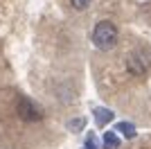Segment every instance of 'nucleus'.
<instances>
[{"mask_svg":"<svg viewBox=\"0 0 151 149\" xmlns=\"http://www.w3.org/2000/svg\"><path fill=\"white\" fill-rule=\"evenodd\" d=\"M117 131L126 138H135V127H133L131 122H120L117 124Z\"/></svg>","mask_w":151,"mask_h":149,"instance_id":"nucleus-6","label":"nucleus"},{"mask_svg":"<svg viewBox=\"0 0 151 149\" xmlns=\"http://www.w3.org/2000/svg\"><path fill=\"white\" fill-rule=\"evenodd\" d=\"M126 68L131 70L133 74H145L147 68H149V56H147V52H142V50L131 52V54L126 56Z\"/></svg>","mask_w":151,"mask_h":149,"instance_id":"nucleus-3","label":"nucleus"},{"mask_svg":"<svg viewBox=\"0 0 151 149\" xmlns=\"http://www.w3.org/2000/svg\"><path fill=\"white\" fill-rule=\"evenodd\" d=\"M70 7L77 9V12H86L90 7V0H70Z\"/></svg>","mask_w":151,"mask_h":149,"instance_id":"nucleus-8","label":"nucleus"},{"mask_svg":"<svg viewBox=\"0 0 151 149\" xmlns=\"http://www.w3.org/2000/svg\"><path fill=\"white\" fill-rule=\"evenodd\" d=\"M101 142H104V145H101L104 149H117V147H120V138L115 136L113 131H106L104 138H101Z\"/></svg>","mask_w":151,"mask_h":149,"instance_id":"nucleus-5","label":"nucleus"},{"mask_svg":"<svg viewBox=\"0 0 151 149\" xmlns=\"http://www.w3.org/2000/svg\"><path fill=\"white\" fill-rule=\"evenodd\" d=\"M83 127H86V120H83V118L68 120V129L72 131V133H79V131H83Z\"/></svg>","mask_w":151,"mask_h":149,"instance_id":"nucleus-7","label":"nucleus"},{"mask_svg":"<svg viewBox=\"0 0 151 149\" xmlns=\"http://www.w3.org/2000/svg\"><path fill=\"white\" fill-rule=\"evenodd\" d=\"M16 111H18V115L25 120V122H34V120H41V118H43L41 108H38V106L34 104L29 97H25V95H18V104H16Z\"/></svg>","mask_w":151,"mask_h":149,"instance_id":"nucleus-2","label":"nucleus"},{"mask_svg":"<svg viewBox=\"0 0 151 149\" xmlns=\"http://www.w3.org/2000/svg\"><path fill=\"white\" fill-rule=\"evenodd\" d=\"M93 115H95V122L99 124V127H106L108 122H113V111H108V108H95L93 111Z\"/></svg>","mask_w":151,"mask_h":149,"instance_id":"nucleus-4","label":"nucleus"},{"mask_svg":"<svg viewBox=\"0 0 151 149\" xmlns=\"http://www.w3.org/2000/svg\"><path fill=\"white\" fill-rule=\"evenodd\" d=\"M93 43L97 50L101 52H108V50H113L117 45V38H120V32H117V25L111 23V20H99V23L93 27Z\"/></svg>","mask_w":151,"mask_h":149,"instance_id":"nucleus-1","label":"nucleus"}]
</instances>
